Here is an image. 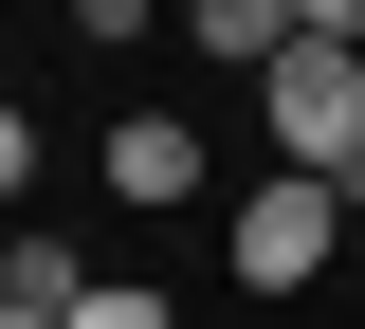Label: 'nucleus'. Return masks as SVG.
Listing matches in <instances>:
<instances>
[{"instance_id": "nucleus-6", "label": "nucleus", "mask_w": 365, "mask_h": 329, "mask_svg": "<svg viewBox=\"0 0 365 329\" xmlns=\"http://www.w3.org/2000/svg\"><path fill=\"white\" fill-rule=\"evenodd\" d=\"M19 183H37V110L0 92V201H19Z\"/></svg>"}, {"instance_id": "nucleus-1", "label": "nucleus", "mask_w": 365, "mask_h": 329, "mask_svg": "<svg viewBox=\"0 0 365 329\" xmlns=\"http://www.w3.org/2000/svg\"><path fill=\"white\" fill-rule=\"evenodd\" d=\"M256 128L292 146V183L365 201V55H347V37H292V55L256 74Z\"/></svg>"}, {"instance_id": "nucleus-4", "label": "nucleus", "mask_w": 365, "mask_h": 329, "mask_svg": "<svg viewBox=\"0 0 365 329\" xmlns=\"http://www.w3.org/2000/svg\"><path fill=\"white\" fill-rule=\"evenodd\" d=\"M182 37L237 55V74H274V55H292V0H182Z\"/></svg>"}, {"instance_id": "nucleus-7", "label": "nucleus", "mask_w": 365, "mask_h": 329, "mask_svg": "<svg viewBox=\"0 0 365 329\" xmlns=\"http://www.w3.org/2000/svg\"><path fill=\"white\" fill-rule=\"evenodd\" d=\"M292 37H347V55H365V0H292Z\"/></svg>"}, {"instance_id": "nucleus-3", "label": "nucleus", "mask_w": 365, "mask_h": 329, "mask_svg": "<svg viewBox=\"0 0 365 329\" xmlns=\"http://www.w3.org/2000/svg\"><path fill=\"white\" fill-rule=\"evenodd\" d=\"M110 201H201V128L182 110H128L110 128Z\"/></svg>"}, {"instance_id": "nucleus-2", "label": "nucleus", "mask_w": 365, "mask_h": 329, "mask_svg": "<svg viewBox=\"0 0 365 329\" xmlns=\"http://www.w3.org/2000/svg\"><path fill=\"white\" fill-rule=\"evenodd\" d=\"M329 238H347V201L274 165V183L237 201V275H256V293H311V275H329Z\"/></svg>"}, {"instance_id": "nucleus-5", "label": "nucleus", "mask_w": 365, "mask_h": 329, "mask_svg": "<svg viewBox=\"0 0 365 329\" xmlns=\"http://www.w3.org/2000/svg\"><path fill=\"white\" fill-rule=\"evenodd\" d=\"M73 329H165V293H146V275H91V293H73Z\"/></svg>"}]
</instances>
